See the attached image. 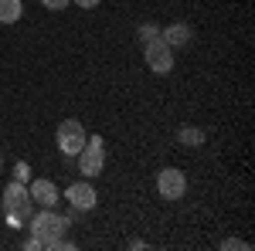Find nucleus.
Returning a JSON list of instances; mask_svg holds the SVG:
<instances>
[{
	"instance_id": "nucleus-14",
	"label": "nucleus",
	"mask_w": 255,
	"mask_h": 251,
	"mask_svg": "<svg viewBox=\"0 0 255 251\" xmlns=\"http://www.w3.org/2000/svg\"><path fill=\"white\" fill-rule=\"evenodd\" d=\"M41 7H44V10H68L72 0H41Z\"/></svg>"
},
{
	"instance_id": "nucleus-11",
	"label": "nucleus",
	"mask_w": 255,
	"mask_h": 251,
	"mask_svg": "<svg viewBox=\"0 0 255 251\" xmlns=\"http://www.w3.org/2000/svg\"><path fill=\"white\" fill-rule=\"evenodd\" d=\"M20 14H24L20 0H0V24H17Z\"/></svg>"
},
{
	"instance_id": "nucleus-10",
	"label": "nucleus",
	"mask_w": 255,
	"mask_h": 251,
	"mask_svg": "<svg viewBox=\"0 0 255 251\" xmlns=\"http://www.w3.org/2000/svg\"><path fill=\"white\" fill-rule=\"evenodd\" d=\"M204 139H208V133H204L201 126H180V129H177V143H180V146L197 150V146H204Z\"/></svg>"
},
{
	"instance_id": "nucleus-13",
	"label": "nucleus",
	"mask_w": 255,
	"mask_h": 251,
	"mask_svg": "<svg viewBox=\"0 0 255 251\" xmlns=\"http://www.w3.org/2000/svg\"><path fill=\"white\" fill-rule=\"evenodd\" d=\"M221 248H225V251H232V248H238V251H249L252 245H249V241H242V238H225V241H221Z\"/></svg>"
},
{
	"instance_id": "nucleus-19",
	"label": "nucleus",
	"mask_w": 255,
	"mask_h": 251,
	"mask_svg": "<svg viewBox=\"0 0 255 251\" xmlns=\"http://www.w3.org/2000/svg\"><path fill=\"white\" fill-rule=\"evenodd\" d=\"M0 167H3V156H0Z\"/></svg>"
},
{
	"instance_id": "nucleus-6",
	"label": "nucleus",
	"mask_w": 255,
	"mask_h": 251,
	"mask_svg": "<svg viewBox=\"0 0 255 251\" xmlns=\"http://www.w3.org/2000/svg\"><path fill=\"white\" fill-rule=\"evenodd\" d=\"M143 58H146V68L153 75H167L174 68V48L157 38V41H150V44H143Z\"/></svg>"
},
{
	"instance_id": "nucleus-16",
	"label": "nucleus",
	"mask_w": 255,
	"mask_h": 251,
	"mask_svg": "<svg viewBox=\"0 0 255 251\" xmlns=\"http://www.w3.org/2000/svg\"><path fill=\"white\" fill-rule=\"evenodd\" d=\"M24 248L27 251H41V241L34 238V234H27V238H24Z\"/></svg>"
},
{
	"instance_id": "nucleus-18",
	"label": "nucleus",
	"mask_w": 255,
	"mask_h": 251,
	"mask_svg": "<svg viewBox=\"0 0 255 251\" xmlns=\"http://www.w3.org/2000/svg\"><path fill=\"white\" fill-rule=\"evenodd\" d=\"M7 224H10V228H14V231H20V228H24V221H20L17 214H7Z\"/></svg>"
},
{
	"instance_id": "nucleus-2",
	"label": "nucleus",
	"mask_w": 255,
	"mask_h": 251,
	"mask_svg": "<svg viewBox=\"0 0 255 251\" xmlns=\"http://www.w3.org/2000/svg\"><path fill=\"white\" fill-rule=\"evenodd\" d=\"M75 160H79V173L85 176V180H92V176L102 173V170H106V143H102V136H89Z\"/></svg>"
},
{
	"instance_id": "nucleus-8",
	"label": "nucleus",
	"mask_w": 255,
	"mask_h": 251,
	"mask_svg": "<svg viewBox=\"0 0 255 251\" xmlns=\"http://www.w3.org/2000/svg\"><path fill=\"white\" fill-rule=\"evenodd\" d=\"M27 193L38 207H55L61 200V190L51 183V180H27Z\"/></svg>"
},
{
	"instance_id": "nucleus-15",
	"label": "nucleus",
	"mask_w": 255,
	"mask_h": 251,
	"mask_svg": "<svg viewBox=\"0 0 255 251\" xmlns=\"http://www.w3.org/2000/svg\"><path fill=\"white\" fill-rule=\"evenodd\" d=\"M14 180H20V183H27V180H31V170H27V163H17V167H14Z\"/></svg>"
},
{
	"instance_id": "nucleus-3",
	"label": "nucleus",
	"mask_w": 255,
	"mask_h": 251,
	"mask_svg": "<svg viewBox=\"0 0 255 251\" xmlns=\"http://www.w3.org/2000/svg\"><path fill=\"white\" fill-rule=\"evenodd\" d=\"M3 211H7V214H17L20 221H27L31 214L38 211V204H34V200H31V193H27V183L10 180V183L3 187Z\"/></svg>"
},
{
	"instance_id": "nucleus-17",
	"label": "nucleus",
	"mask_w": 255,
	"mask_h": 251,
	"mask_svg": "<svg viewBox=\"0 0 255 251\" xmlns=\"http://www.w3.org/2000/svg\"><path fill=\"white\" fill-rule=\"evenodd\" d=\"M72 3H75V7H82V10H92V7H99V3H102V0H72Z\"/></svg>"
},
{
	"instance_id": "nucleus-1",
	"label": "nucleus",
	"mask_w": 255,
	"mask_h": 251,
	"mask_svg": "<svg viewBox=\"0 0 255 251\" xmlns=\"http://www.w3.org/2000/svg\"><path fill=\"white\" fill-rule=\"evenodd\" d=\"M72 228V217H61L55 207H38V211L27 217V231L41 241V248L51 251V245L65 238V231Z\"/></svg>"
},
{
	"instance_id": "nucleus-4",
	"label": "nucleus",
	"mask_w": 255,
	"mask_h": 251,
	"mask_svg": "<svg viewBox=\"0 0 255 251\" xmlns=\"http://www.w3.org/2000/svg\"><path fill=\"white\" fill-rule=\"evenodd\" d=\"M85 139H89V133H85V126H82L79 119H61L58 129H55V143H58V150L65 156H79Z\"/></svg>"
},
{
	"instance_id": "nucleus-9",
	"label": "nucleus",
	"mask_w": 255,
	"mask_h": 251,
	"mask_svg": "<svg viewBox=\"0 0 255 251\" xmlns=\"http://www.w3.org/2000/svg\"><path fill=\"white\" fill-rule=\"evenodd\" d=\"M160 41L170 44V48H187L194 41V31L187 24H170V27H160Z\"/></svg>"
},
{
	"instance_id": "nucleus-7",
	"label": "nucleus",
	"mask_w": 255,
	"mask_h": 251,
	"mask_svg": "<svg viewBox=\"0 0 255 251\" xmlns=\"http://www.w3.org/2000/svg\"><path fill=\"white\" fill-rule=\"evenodd\" d=\"M65 200L72 204V211H92L99 204V193L92 187V180H75L65 187Z\"/></svg>"
},
{
	"instance_id": "nucleus-5",
	"label": "nucleus",
	"mask_w": 255,
	"mask_h": 251,
	"mask_svg": "<svg viewBox=\"0 0 255 251\" xmlns=\"http://www.w3.org/2000/svg\"><path fill=\"white\" fill-rule=\"evenodd\" d=\"M157 193L163 200H180L187 193V173L177 170V167H167L157 173Z\"/></svg>"
},
{
	"instance_id": "nucleus-12",
	"label": "nucleus",
	"mask_w": 255,
	"mask_h": 251,
	"mask_svg": "<svg viewBox=\"0 0 255 251\" xmlns=\"http://www.w3.org/2000/svg\"><path fill=\"white\" fill-rule=\"evenodd\" d=\"M136 38H139V44H150V41L160 38V27L153 24V20H143V24L136 27Z\"/></svg>"
}]
</instances>
